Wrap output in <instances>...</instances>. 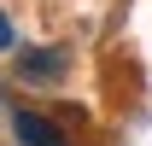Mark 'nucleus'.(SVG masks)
Wrapping results in <instances>:
<instances>
[{"label":"nucleus","instance_id":"obj_1","mask_svg":"<svg viewBox=\"0 0 152 146\" xmlns=\"http://www.w3.org/2000/svg\"><path fill=\"white\" fill-rule=\"evenodd\" d=\"M18 76L23 82H58V76H64V53H58V47H29V53L18 58Z\"/></svg>","mask_w":152,"mask_h":146},{"label":"nucleus","instance_id":"obj_2","mask_svg":"<svg viewBox=\"0 0 152 146\" xmlns=\"http://www.w3.org/2000/svg\"><path fill=\"white\" fill-rule=\"evenodd\" d=\"M12 134H18L23 146H64V134H58L47 117H35V111H12Z\"/></svg>","mask_w":152,"mask_h":146},{"label":"nucleus","instance_id":"obj_3","mask_svg":"<svg viewBox=\"0 0 152 146\" xmlns=\"http://www.w3.org/2000/svg\"><path fill=\"white\" fill-rule=\"evenodd\" d=\"M12 47V23H6V12H0V53Z\"/></svg>","mask_w":152,"mask_h":146}]
</instances>
